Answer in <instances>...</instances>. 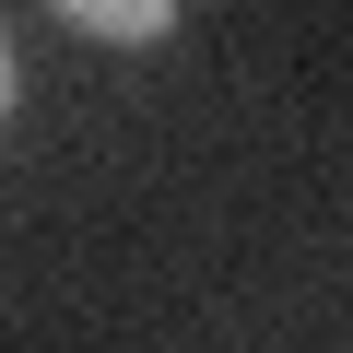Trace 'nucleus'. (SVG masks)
Wrapping results in <instances>:
<instances>
[{
  "mask_svg": "<svg viewBox=\"0 0 353 353\" xmlns=\"http://www.w3.org/2000/svg\"><path fill=\"white\" fill-rule=\"evenodd\" d=\"M0 106H12V48H0Z\"/></svg>",
  "mask_w": 353,
  "mask_h": 353,
  "instance_id": "f03ea898",
  "label": "nucleus"
},
{
  "mask_svg": "<svg viewBox=\"0 0 353 353\" xmlns=\"http://www.w3.org/2000/svg\"><path fill=\"white\" fill-rule=\"evenodd\" d=\"M59 12H71L83 36H118V48H141V36H165V24H176V0H59Z\"/></svg>",
  "mask_w": 353,
  "mask_h": 353,
  "instance_id": "f257e3e1",
  "label": "nucleus"
}]
</instances>
